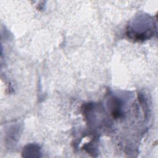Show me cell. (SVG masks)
<instances>
[{"label":"cell","mask_w":158,"mask_h":158,"mask_svg":"<svg viewBox=\"0 0 158 158\" xmlns=\"http://www.w3.org/2000/svg\"><path fill=\"white\" fill-rule=\"evenodd\" d=\"M22 156L25 157H40L41 156L40 148L36 144H28L24 147Z\"/></svg>","instance_id":"cell-1"}]
</instances>
